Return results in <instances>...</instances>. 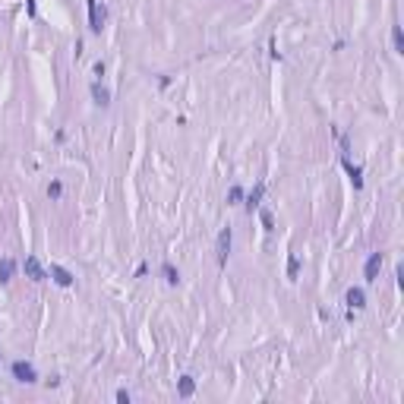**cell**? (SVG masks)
<instances>
[{"label":"cell","instance_id":"e0dca14e","mask_svg":"<svg viewBox=\"0 0 404 404\" xmlns=\"http://www.w3.org/2000/svg\"><path fill=\"white\" fill-rule=\"evenodd\" d=\"M259 221H262V227H265V231H275V218H272V212H268V208H259Z\"/></svg>","mask_w":404,"mask_h":404},{"label":"cell","instance_id":"52a82bcc","mask_svg":"<svg viewBox=\"0 0 404 404\" xmlns=\"http://www.w3.org/2000/svg\"><path fill=\"white\" fill-rule=\"evenodd\" d=\"M48 275L54 278V284H60V287H73V281H76V278H73V272H66L63 265H51Z\"/></svg>","mask_w":404,"mask_h":404},{"label":"cell","instance_id":"44dd1931","mask_svg":"<svg viewBox=\"0 0 404 404\" xmlns=\"http://www.w3.org/2000/svg\"><path fill=\"white\" fill-rule=\"evenodd\" d=\"M25 6H29V16H38V6H35V0H25Z\"/></svg>","mask_w":404,"mask_h":404},{"label":"cell","instance_id":"3957f363","mask_svg":"<svg viewBox=\"0 0 404 404\" xmlns=\"http://www.w3.org/2000/svg\"><path fill=\"white\" fill-rule=\"evenodd\" d=\"M231 243H234V231L231 227H221V234H218V265H227V256H231Z\"/></svg>","mask_w":404,"mask_h":404},{"label":"cell","instance_id":"4fadbf2b","mask_svg":"<svg viewBox=\"0 0 404 404\" xmlns=\"http://www.w3.org/2000/svg\"><path fill=\"white\" fill-rule=\"evenodd\" d=\"M161 275H164L167 284H180V272L171 265V262H161Z\"/></svg>","mask_w":404,"mask_h":404},{"label":"cell","instance_id":"ba28073f","mask_svg":"<svg viewBox=\"0 0 404 404\" xmlns=\"http://www.w3.org/2000/svg\"><path fill=\"white\" fill-rule=\"evenodd\" d=\"M344 303H347L351 309H363V306H366V291H363V287H347Z\"/></svg>","mask_w":404,"mask_h":404},{"label":"cell","instance_id":"8992f818","mask_svg":"<svg viewBox=\"0 0 404 404\" xmlns=\"http://www.w3.org/2000/svg\"><path fill=\"white\" fill-rule=\"evenodd\" d=\"M262 196H265V183H262V180H259V183H256L253 190L246 193V202H243V205H246V212H250V215H253L256 208L262 205Z\"/></svg>","mask_w":404,"mask_h":404},{"label":"cell","instance_id":"d6986e66","mask_svg":"<svg viewBox=\"0 0 404 404\" xmlns=\"http://www.w3.org/2000/svg\"><path fill=\"white\" fill-rule=\"evenodd\" d=\"M104 70H107V66H104V60H95V66H92V73H95V79H101V76H104Z\"/></svg>","mask_w":404,"mask_h":404},{"label":"cell","instance_id":"7402d4cb","mask_svg":"<svg viewBox=\"0 0 404 404\" xmlns=\"http://www.w3.org/2000/svg\"><path fill=\"white\" fill-rule=\"evenodd\" d=\"M0 357H3V351H0Z\"/></svg>","mask_w":404,"mask_h":404},{"label":"cell","instance_id":"30bf717a","mask_svg":"<svg viewBox=\"0 0 404 404\" xmlns=\"http://www.w3.org/2000/svg\"><path fill=\"white\" fill-rule=\"evenodd\" d=\"M92 101H95L98 107H107V104H111V92H107V85H101V79L92 82Z\"/></svg>","mask_w":404,"mask_h":404},{"label":"cell","instance_id":"9c48e42d","mask_svg":"<svg viewBox=\"0 0 404 404\" xmlns=\"http://www.w3.org/2000/svg\"><path fill=\"white\" fill-rule=\"evenodd\" d=\"M341 164H344V171H347V177H351L354 190H360V186H363V171H360V167L354 164L351 158H347V155H341Z\"/></svg>","mask_w":404,"mask_h":404},{"label":"cell","instance_id":"277c9868","mask_svg":"<svg viewBox=\"0 0 404 404\" xmlns=\"http://www.w3.org/2000/svg\"><path fill=\"white\" fill-rule=\"evenodd\" d=\"M104 29V6H98V0H89V32L101 35Z\"/></svg>","mask_w":404,"mask_h":404},{"label":"cell","instance_id":"ac0fdd59","mask_svg":"<svg viewBox=\"0 0 404 404\" xmlns=\"http://www.w3.org/2000/svg\"><path fill=\"white\" fill-rule=\"evenodd\" d=\"M63 196V183H60V180H51L48 183V199H60Z\"/></svg>","mask_w":404,"mask_h":404},{"label":"cell","instance_id":"8fae6325","mask_svg":"<svg viewBox=\"0 0 404 404\" xmlns=\"http://www.w3.org/2000/svg\"><path fill=\"white\" fill-rule=\"evenodd\" d=\"M193 392H196V379H193V376H180L177 379V398H193Z\"/></svg>","mask_w":404,"mask_h":404},{"label":"cell","instance_id":"ffe728a7","mask_svg":"<svg viewBox=\"0 0 404 404\" xmlns=\"http://www.w3.org/2000/svg\"><path fill=\"white\" fill-rule=\"evenodd\" d=\"M117 401L120 404H130V392H126V388H117Z\"/></svg>","mask_w":404,"mask_h":404},{"label":"cell","instance_id":"6da1fadb","mask_svg":"<svg viewBox=\"0 0 404 404\" xmlns=\"http://www.w3.org/2000/svg\"><path fill=\"white\" fill-rule=\"evenodd\" d=\"M10 373H13V379L22 382V385H35V382H38V373H35V366H32L29 360H13L10 363Z\"/></svg>","mask_w":404,"mask_h":404},{"label":"cell","instance_id":"7c38bea8","mask_svg":"<svg viewBox=\"0 0 404 404\" xmlns=\"http://www.w3.org/2000/svg\"><path fill=\"white\" fill-rule=\"evenodd\" d=\"M13 275H16V262L10 259V256H3V259H0V281H13Z\"/></svg>","mask_w":404,"mask_h":404},{"label":"cell","instance_id":"5b68a950","mask_svg":"<svg viewBox=\"0 0 404 404\" xmlns=\"http://www.w3.org/2000/svg\"><path fill=\"white\" fill-rule=\"evenodd\" d=\"M22 272H25V278H32V281H44V278H48L44 265L35 259V256H25V262H22Z\"/></svg>","mask_w":404,"mask_h":404},{"label":"cell","instance_id":"2e32d148","mask_svg":"<svg viewBox=\"0 0 404 404\" xmlns=\"http://www.w3.org/2000/svg\"><path fill=\"white\" fill-rule=\"evenodd\" d=\"M240 199H243V186H240V183H234L231 190H227V202H231V205H237Z\"/></svg>","mask_w":404,"mask_h":404},{"label":"cell","instance_id":"5bb4252c","mask_svg":"<svg viewBox=\"0 0 404 404\" xmlns=\"http://www.w3.org/2000/svg\"><path fill=\"white\" fill-rule=\"evenodd\" d=\"M297 275H300V259L287 256V281H297Z\"/></svg>","mask_w":404,"mask_h":404},{"label":"cell","instance_id":"7a4b0ae2","mask_svg":"<svg viewBox=\"0 0 404 404\" xmlns=\"http://www.w3.org/2000/svg\"><path fill=\"white\" fill-rule=\"evenodd\" d=\"M382 253H369V259H366V265H363V281L366 284H376L379 281V272H382Z\"/></svg>","mask_w":404,"mask_h":404},{"label":"cell","instance_id":"9a60e30c","mask_svg":"<svg viewBox=\"0 0 404 404\" xmlns=\"http://www.w3.org/2000/svg\"><path fill=\"white\" fill-rule=\"evenodd\" d=\"M392 44H395V54H404V35H401V25H392Z\"/></svg>","mask_w":404,"mask_h":404}]
</instances>
